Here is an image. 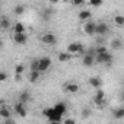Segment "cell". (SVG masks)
Wrapping results in <instances>:
<instances>
[{
    "label": "cell",
    "instance_id": "6da1fadb",
    "mask_svg": "<svg viewBox=\"0 0 124 124\" xmlns=\"http://www.w3.org/2000/svg\"><path fill=\"white\" fill-rule=\"evenodd\" d=\"M112 54H109L108 51L105 53H101V54H95V63H99V64H105V66H109L112 63Z\"/></svg>",
    "mask_w": 124,
    "mask_h": 124
},
{
    "label": "cell",
    "instance_id": "7a4b0ae2",
    "mask_svg": "<svg viewBox=\"0 0 124 124\" xmlns=\"http://www.w3.org/2000/svg\"><path fill=\"white\" fill-rule=\"evenodd\" d=\"M67 53H70L72 55H82L85 53V47L82 45V42L73 41L67 45Z\"/></svg>",
    "mask_w": 124,
    "mask_h": 124
},
{
    "label": "cell",
    "instance_id": "3957f363",
    "mask_svg": "<svg viewBox=\"0 0 124 124\" xmlns=\"http://www.w3.org/2000/svg\"><path fill=\"white\" fill-rule=\"evenodd\" d=\"M41 42L44 45H48V47L55 45L57 44V37L54 34H51V32H45V34L41 35Z\"/></svg>",
    "mask_w": 124,
    "mask_h": 124
},
{
    "label": "cell",
    "instance_id": "277c9868",
    "mask_svg": "<svg viewBox=\"0 0 124 124\" xmlns=\"http://www.w3.org/2000/svg\"><path fill=\"white\" fill-rule=\"evenodd\" d=\"M93 102H95V105L99 107V108L105 105V92L102 91V88H98V89H96V93H95V96H93Z\"/></svg>",
    "mask_w": 124,
    "mask_h": 124
},
{
    "label": "cell",
    "instance_id": "5b68a950",
    "mask_svg": "<svg viewBox=\"0 0 124 124\" xmlns=\"http://www.w3.org/2000/svg\"><path fill=\"white\" fill-rule=\"evenodd\" d=\"M51 66V58L50 57H42V58H38V70L41 73L47 72Z\"/></svg>",
    "mask_w": 124,
    "mask_h": 124
},
{
    "label": "cell",
    "instance_id": "8992f818",
    "mask_svg": "<svg viewBox=\"0 0 124 124\" xmlns=\"http://www.w3.org/2000/svg\"><path fill=\"white\" fill-rule=\"evenodd\" d=\"M108 31H109V26H108L105 22H98V23H95V34H96V35L104 37V35L108 34Z\"/></svg>",
    "mask_w": 124,
    "mask_h": 124
},
{
    "label": "cell",
    "instance_id": "52a82bcc",
    "mask_svg": "<svg viewBox=\"0 0 124 124\" xmlns=\"http://www.w3.org/2000/svg\"><path fill=\"white\" fill-rule=\"evenodd\" d=\"M82 64L85 67H92L95 64V55H91L88 53H83L82 54Z\"/></svg>",
    "mask_w": 124,
    "mask_h": 124
},
{
    "label": "cell",
    "instance_id": "ba28073f",
    "mask_svg": "<svg viewBox=\"0 0 124 124\" xmlns=\"http://www.w3.org/2000/svg\"><path fill=\"white\" fill-rule=\"evenodd\" d=\"M79 89H80V86L75 82H69L63 86V92H66V93H78Z\"/></svg>",
    "mask_w": 124,
    "mask_h": 124
},
{
    "label": "cell",
    "instance_id": "9c48e42d",
    "mask_svg": "<svg viewBox=\"0 0 124 124\" xmlns=\"http://www.w3.org/2000/svg\"><path fill=\"white\" fill-rule=\"evenodd\" d=\"M83 31H85V34H86V35H89V37L95 35V22H92L91 19H89V21H85Z\"/></svg>",
    "mask_w": 124,
    "mask_h": 124
},
{
    "label": "cell",
    "instance_id": "30bf717a",
    "mask_svg": "<svg viewBox=\"0 0 124 124\" xmlns=\"http://www.w3.org/2000/svg\"><path fill=\"white\" fill-rule=\"evenodd\" d=\"M13 41H15L16 44H19V45H23V44H26V41H28V35H26L25 32H19V34H15V32H13Z\"/></svg>",
    "mask_w": 124,
    "mask_h": 124
},
{
    "label": "cell",
    "instance_id": "8fae6325",
    "mask_svg": "<svg viewBox=\"0 0 124 124\" xmlns=\"http://www.w3.org/2000/svg\"><path fill=\"white\" fill-rule=\"evenodd\" d=\"M13 109H15V112L18 114V115H21L22 118H25L26 117V108H25V104H22V102H16L15 104V107H13Z\"/></svg>",
    "mask_w": 124,
    "mask_h": 124
},
{
    "label": "cell",
    "instance_id": "7c38bea8",
    "mask_svg": "<svg viewBox=\"0 0 124 124\" xmlns=\"http://www.w3.org/2000/svg\"><path fill=\"white\" fill-rule=\"evenodd\" d=\"M53 109H54V112H55V114H58V115L63 117V115H64V112L67 111V107H66V104H64V102H57V104L53 107Z\"/></svg>",
    "mask_w": 124,
    "mask_h": 124
},
{
    "label": "cell",
    "instance_id": "4fadbf2b",
    "mask_svg": "<svg viewBox=\"0 0 124 124\" xmlns=\"http://www.w3.org/2000/svg\"><path fill=\"white\" fill-rule=\"evenodd\" d=\"M88 83H89V86H92L93 89L102 88V80H101V78H98V76H92V78H89Z\"/></svg>",
    "mask_w": 124,
    "mask_h": 124
},
{
    "label": "cell",
    "instance_id": "5bb4252c",
    "mask_svg": "<svg viewBox=\"0 0 124 124\" xmlns=\"http://www.w3.org/2000/svg\"><path fill=\"white\" fill-rule=\"evenodd\" d=\"M72 57H73V55H72L70 53H67V51H61V53L57 54V58H58L60 63H67V61L72 60Z\"/></svg>",
    "mask_w": 124,
    "mask_h": 124
},
{
    "label": "cell",
    "instance_id": "9a60e30c",
    "mask_svg": "<svg viewBox=\"0 0 124 124\" xmlns=\"http://www.w3.org/2000/svg\"><path fill=\"white\" fill-rule=\"evenodd\" d=\"M55 13V10L53 9V8H48V9H44L42 10V19L45 21V22H48L51 18H53V15Z\"/></svg>",
    "mask_w": 124,
    "mask_h": 124
},
{
    "label": "cell",
    "instance_id": "2e32d148",
    "mask_svg": "<svg viewBox=\"0 0 124 124\" xmlns=\"http://www.w3.org/2000/svg\"><path fill=\"white\" fill-rule=\"evenodd\" d=\"M39 76H41V72H39V70H31V72H29V78H28L29 83H35V82H38Z\"/></svg>",
    "mask_w": 124,
    "mask_h": 124
},
{
    "label": "cell",
    "instance_id": "e0dca14e",
    "mask_svg": "<svg viewBox=\"0 0 124 124\" xmlns=\"http://www.w3.org/2000/svg\"><path fill=\"white\" fill-rule=\"evenodd\" d=\"M92 18V12L89 9H85V10H80L79 12V19L80 21H89Z\"/></svg>",
    "mask_w": 124,
    "mask_h": 124
},
{
    "label": "cell",
    "instance_id": "ac0fdd59",
    "mask_svg": "<svg viewBox=\"0 0 124 124\" xmlns=\"http://www.w3.org/2000/svg\"><path fill=\"white\" fill-rule=\"evenodd\" d=\"M111 48H112V51L121 50V48H123V41H121L120 38H114V39L111 41Z\"/></svg>",
    "mask_w": 124,
    "mask_h": 124
},
{
    "label": "cell",
    "instance_id": "d6986e66",
    "mask_svg": "<svg viewBox=\"0 0 124 124\" xmlns=\"http://www.w3.org/2000/svg\"><path fill=\"white\" fill-rule=\"evenodd\" d=\"M18 101H19V102H22V104H26V102H29V101H31V93H29V92H26V91L21 92V93H19V98H18Z\"/></svg>",
    "mask_w": 124,
    "mask_h": 124
},
{
    "label": "cell",
    "instance_id": "ffe728a7",
    "mask_svg": "<svg viewBox=\"0 0 124 124\" xmlns=\"http://www.w3.org/2000/svg\"><path fill=\"white\" fill-rule=\"evenodd\" d=\"M112 115H114V118H117V120H121V118H124V108H123V107H120V108H115V109L112 111Z\"/></svg>",
    "mask_w": 124,
    "mask_h": 124
},
{
    "label": "cell",
    "instance_id": "44dd1931",
    "mask_svg": "<svg viewBox=\"0 0 124 124\" xmlns=\"http://www.w3.org/2000/svg\"><path fill=\"white\" fill-rule=\"evenodd\" d=\"M13 32L15 34H19V32H25V25L22 22H16L13 25Z\"/></svg>",
    "mask_w": 124,
    "mask_h": 124
},
{
    "label": "cell",
    "instance_id": "7402d4cb",
    "mask_svg": "<svg viewBox=\"0 0 124 124\" xmlns=\"http://www.w3.org/2000/svg\"><path fill=\"white\" fill-rule=\"evenodd\" d=\"M10 19H8V18H2L0 19V28L2 29H9L10 28Z\"/></svg>",
    "mask_w": 124,
    "mask_h": 124
},
{
    "label": "cell",
    "instance_id": "603a6c76",
    "mask_svg": "<svg viewBox=\"0 0 124 124\" xmlns=\"http://www.w3.org/2000/svg\"><path fill=\"white\" fill-rule=\"evenodd\" d=\"M10 115H12V112H10V109L8 107H2V108H0V117H2V118H9Z\"/></svg>",
    "mask_w": 124,
    "mask_h": 124
},
{
    "label": "cell",
    "instance_id": "cb8c5ba5",
    "mask_svg": "<svg viewBox=\"0 0 124 124\" xmlns=\"http://www.w3.org/2000/svg\"><path fill=\"white\" fill-rule=\"evenodd\" d=\"M112 21H114V23H115L117 26H123V25H124V16H123V15H115Z\"/></svg>",
    "mask_w": 124,
    "mask_h": 124
},
{
    "label": "cell",
    "instance_id": "d4e9b609",
    "mask_svg": "<svg viewBox=\"0 0 124 124\" xmlns=\"http://www.w3.org/2000/svg\"><path fill=\"white\" fill-rule=\"evenodd\" d=\"M23 13H25V6H22V5H18V6L15 8V15L21 16V15H23Z\"/></svg>",
    "mask_w": 124,
    "mask_h": 124
},
{
    "label": "cell",
    "instance_id": "484cf974",
    "mask_svg": "<svg viewBox=\"0 0 124 124\" xmlns=\"http://www.w3.org/2000/svg\"><path fill=\"white\" fill-rule=\"evenodd\" d=\"M102 3H104V0H89V6H92V8L101 6Z\"/></svg>",
    "mask_w": 124,
    "mask_h": 124
},
{
    "label": "cell",
    "instance_id": "4316f807",
    "mask_svg": "<svg viewBox=\"0 0 124 124\" xmlns=\"http://www.w3.org/2000/svg\"><path fill=\"white\" fill-rule=\"evenodd\" d=\"M23 70H25V66H23V64H18V66L15 67V73H18V75H22Z\"/></svg>",
    "mask_w": 124,
    "mask_h": 124
},
{
    "label": "cell",
    "instance_id": "83f0119b",
    "mask_svg": "<svg viewBox=\"0 0 124 124\" xmlns=\"http://www.w3.org/2000/svg\"><path fill=\"white\" fill-rule=\"evenodd\" d=\"M72 5L73 6H78V8L79 6H83L85 5V0H72Z\"/></svg>",
    "mask_w": 124,
    "mask_h": 124
},
{
    "label": "cell",
    "instance_id": "f1b7e54d",
    "mask_svg": "<svg viewBox=\"0 0 124 124\" xmlns=\"http://www.w3.org/2000/svg\"><path fill=\"white\" fill-rule=\"evenodd\" d=\"M31 70H38V60L31 61Z\"/></svg>",
    "mask_w": 124,
    "mask_h": 124
},
{
    "label": "cell",
    "instance_id": "f546056e",
    "mask_svg": "<svg viewBox=\"0 0 124 124\" xmlns=\"http://www.w3.org/2000/svg\"><path fill=\"white\" fill-rule=\"evenodd\" d=\"M6 80H8V73L0 72V82H6Z\"/></svg>",
    "mask_w": 124,
    "mask_h": 124
},
{
    "label": "cell",
    "instance_id": "4dcf8cb0",
    "mask_svg": "<svg viewBox=\"0 0 124 124\" xmlns=\"http://www.w3.org/2000/svg\"><path fill=\"white\" fill-rule=\"evenodd\" d=\"M89 115H91V109L85 108V109L82 111V117H85V118H86V117H89Z\"/></svg>",
    "mask_w": 124,
    "mask_h": 124
},
{
    "label": "cell",
    "instance_id": "1f68e13d",
    "mask_svg": "<svg viewBox=\"0 0 124 124\" xmlns=\"http://www.w3.org/2000/svg\"><path fill=\"white\" fill-rule=\"evenodd\" d=\"M21 79H22V75H18V73H15V80H16V82H21Z\"/></svg>",
    "mask_w": 124,
    "mask_h": 124
},
{
    "label": "cell",
    "instance_id": "d6a6232c",
    "mask_svg": "<svg viewBox=\"0 0 124 124\" xmlns=\"http://www.w3.org/2000/svg\"><path fill=\"white\" fill-rule=\"evenodd\" d=\"M48 2L51 3V5H57V3H60L61 0H48Z\"/></svg>",
    "mask_w": 124,
    "mask_h": 124
},
{
    "label": "cell",
    "instance_id": "836d02e7",
    "mask_svg": "<svg viewBox=\"0 0 124 124\" xmlns=\"http://www.w3.org/2000/svg\"><path fill=\"white\" fill-rule=\"evenodd\" d=\"M64 121H66V123H70V124H73V123H75V120H73V118H67V120H64Z\"/></svg>",
    "mask_w": 124,
    "mask_h": 124
},
{
    "label": "cell",
    "instance_id": "e575fe53",
    "mask_svg": "<svg viewBox=\"0 0 124 124\" xmlns=\"http://www.w3.org/2000/svg\"><path fill=\"white\" fill-rule=\"evenodd\" d=\"M3 104H5V101H3V99H2V98H0V107H2V105H3Z\"/></svg>",
    "mask_w": 124,
    "mask_h": 124
},
{
    "label": "cell",
    "instance_id": "d590c367",
    "mask_svg": "<svg viewBox=\"0 0 124 124\" xmlns=\"http://www.w3.org/2000/svg\"><path fill=\"white\" fill-rule=\"evenodd\" d=\"M2 47H3V41H2V39H0V48H2Z\"/></svg>",
    "mask_w": 124,
    "mask_h": 124
}]
</instances>
